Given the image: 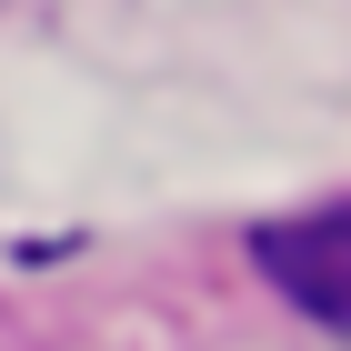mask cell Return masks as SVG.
I'll return each instance as SVG.
<instances>
[{
  "label": "cell",
  "mask_w": 351,
  "mask_h": 351,
  "mask_svg": "<svg viewBox=\"0 0 351 351\" xmlns=\"http://www.w3.org/2000/svg\"><path fill=\"white\" fill-rule=\"evenodd\" d=\"M251 251H261V271H271V281H281V291H291L322 331H341V322H351V211L271 221Z\"/></svg>",
  "instance_id": "6da1fadb"
}]
</instances>
